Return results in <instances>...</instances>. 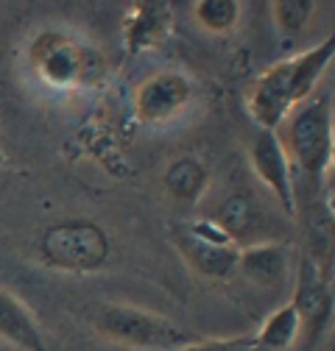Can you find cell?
Masks as SVG:
<instances>
[{"label":"cell","mask_w":335,"mask_h":351,"mask_svg":"<svg viewBox=\"0 0 335 351\" xmlns=\"http://www.w3.org/2000/svg\"><path fill=\"white\" fill-rule=\"evenodd\" d=\"M255 337L263 351H290L302 337V321L297 315V306L290 301L282 304L279 310H274L263 321V326L255 332Z\"/></svg>","instance_id":"9a60e30c"},{"label":"cell","mask_w":335,"mask_h":351,"mask_svg":"<svg viewBox=\"0 0 335 351\" xmlns=\"http://www.w3.org/2000/svg\"><path fill=\"white\" fill-rule=\"evenodd\" d=\"M249 159H251V170L257 173V179L263 182V187H268V193L274 195V201L279 204V209L293 217L297 215V187H293V167L288 162V154L277 137V131H260L249 148Z\"/></svg>","instance_id":"ba28073f"},{"label":"cell","mask_w":335,"mask_h":351,"mask_svg":"<svg viewBox=\"0 0 335 351\" xmlns=\"http://www.w3.org/2000/svg\"><path fill=\"white\" fill-rule=\"evenodd\" d=\"M196 86L185 73L162 70L146 78L135 93V114L146 125H162L176 120L193 101Z\"/></svg>","instance_id":"52a82bcc"},{"label":"cell","mask_w":335,"mask_h":351,"mask_svg":"<svg viewBox=\"0 0 335 351\" xmlns=\"http://www.w3.org/2000/svg\"><path fill=\"white\" fill-rule=\"evenodd\" d=\"M162 184L176 204L193 206L207 193L209 170L196 156H179V159H174L171 165H168V170L162 176Z\"/></svg>","instance_id":"5bb4252c"},{"label":"cell","mask_w":335,"mask_h":351,"mask_svg":"<svg viewBox=\"0 0 335 351\" xmlns=\"http://www.w3.org/2000/svg\"><path fill=\"white\" fill-rule=\"evenodd\" d=\"M279 143L288 154V162L297 165L299 173L319 182L332 167V148H335V131H332V98L330 90L313 93L305 104L293 109L285 123L277 128Z\"/></svg>","instance_id":"3957f363"},{"label":"cell","mask_w":335,"mask_h":351,"mask_svg":"<svg viewBox=\"0 0 335 351\" xmlns=\"http://www.w3.org/2000/svg\"><path fill=\"white\" fill-rule=\"evenodd\" d=\"M0 340H6L20 351H48L31 310L3 287H0Z\"/></svg>","instance_id":"7c38bea8"},{"label":"cell","mask_w":335,"mask_h":351,"mask_svg":"<svg viewBox=\"0 0 335 351\" xmlns=\"http://www.w3.org/2000/svg\"><path fill=\"white\" fill-rule=\"evenodd\" d=\"M290 304L297 306V315L302 321V337L308 340V346H313L324 335L332 318V287H330V279L319 271L316 262L302 259Z\"/></svg>","instance_id":"9c48e42d"},{"label":"cell","mask_w":335,"mask_h":351,"mask_svg":"<svg viewBox=\"0 0 335 351\" xmlns=\"http://www.w3.org/2000/svg\"><path fill=\"white\" fill-rule=\"evenodd\" d=\"M179 351H263V348L255 335H240L224 340H196L193 346H185Z\"/></svg>","instance_id":"ac0fdd59"},{"label":"cell","mask_w":335,"mask_h":351,"mask_svg":"<svg viewBox=\"0 0 335 351\" xmlns=\"http://www.w3.org/2000/svg\"><path fill=\"white\" fill-rule=\"evenodd\" d=\"M90 321L106 340L137 351H179L198 340L171 318L132 304H95Z\"/></svg>","instance_id":"277c9868"},{"label":"cell","mask_w":335,"mask_h":351,"mask_svg":"<svg viewBox=\"0 0 335 351\" xmlns=\"http://www.w3.org/2000/svg\"><path fill=\"white\" fill-rule=\"evenodd\" d=\"M193 14L209 34H229L240 20V3L238 0H198Z\"/></svg>","instance_id":"2e32d148"},{"label":"cell","mask_w":335,"mask_h":351,"mask_svg":"<svg viewBox=\"0 0 335 351\" xmlns=\"http://www.w3.org/2000/svg\"><path fill=\"white\" fill-rule=\"evenodd\" d=\"M174 9L165 0H137L123 23V45L129 56L154 51L171 36Z\"/></svg>","instance_id":"30bf717a"},{"label":"cell","mask_w":335,"mask_h":351,"mask_svg":"<svg viewBox=\"0 0 335 351\" xmlns=\"http://www.w3.org/2000/svg\"><path fill=\"white\" fill-rule=\"evenodd\" d=\"M36 254L48 268L81 276L95 274L106 265L112 243L101 223L87 221V217H67L39 232Z\"/></svg>","instance_id":"5b68a950"},{"label":"cell","mask_w":335,"mask_h":351,"mask_svg":"<svg viewBox=\"0 0 335 351\" xmlns=\"http://www.w3.org/2000/svg\"><path fill=\"white\" fill-rule=\"evenodd\" d=\"M238 274L260 287H282L290 274V248L279 243H251L240 248Z\"/></svg>","instance_id":"8fae6325"},{"label":"cell","mask_w":335,"mask_h":351,"mask_svg":"<svg viewBox=\"0 0 335 351\" xmlns=\"http://www.w3.org/2000/svg\"><path fill=\"white\" fill-rule=\"evenodd\" d=\"M174 245L187 262V268L204 279L224 282L238 274L240 248L209 217H201V221L187 223V226H176Z\"/></svg>","instance_id":"8992f818"},{"label":"cell","mask_w":335,"mask_h":351,"mask_svg":"<svg viewBox=\"0 0 335 351\" xmlns=\"http://www.w3.org/2000/svg\"><path fill=\"white\" fill-rule=\"evenodd\" d=\"M28 59L36 78L62 93L98 90L109 75L106 56L93 48L90 42L67 31L36 34L28 48Z\"/></svg>","instance_id":"7a4b0ae2"},{"label":"cell","mask_w":335,"mask_h":351,"mask_svg":"<svg viewBox=\"0 0 335 351\" xmlns=\"http://www.w3.org/2000/svg\"><path fill=\"white\" fill-rule=\"evenodd\" d=\"M209 221H213L238 248H243L249 234L257 229L260 206L255 204V198L249 193H232L216 206V212L209 215Z\"/></svg>","instance_id":"4fadbf2b"},{"label":"cell","mask_w":335,"mask_h":351,"mask_svg":"<svg viewBox=\"0 0 335 351\" xmlns=\"http://www.w3.org/2000/svg\"><path fill=\"white\" fill-rule=\"evenodd\" d=\"M332 56L335 36H327L310 51L277 62L263 75H257V81L249 90V112L257 120V125L263 131H277L293 109L316 93Z\"/></svg>","instance_id":"6da1fadb"},{"label":"cell","mask_w":335,"mask_h":351,"mask_svg":"<svg viewBox=\"0 0 335 351\" xmlns=\"http://www.w3.org/2000/svg\"><path fill=\"white\" fill-rule=\"evenodd\" d=\"M271 9H274L277 28L285 36H297L308 28V23L316 12V3L313 0H277V3H271Z\"/></svg>","instance_id":"e0dca14e"}]
</instances>
